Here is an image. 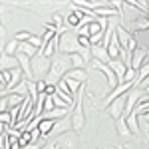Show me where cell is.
<instances>
[{
	"label": "cell",
	"instance_id": "obj_1",
	"mask_svg": "<svg viewBox=\"0 0 149 149\" xmlns=\"http://www.w3.org/2000/svg\"><path fill=\"white\" fill-rule=\"evenodd\" d=\"M111 93V88H109V84L105 80V76H103L100 70H90V78L88 81L84 84V103H88V105H92L95 109H100L97 105L100 102H105V97Z\"/></svg>",
	"mask_w": 149,
	"mask_h": 149
},
{
	"label": "cell",
	"instance_id": "obj_2",
	"mask_svg": "<svg viewBox=\"0 0 149 149\" xmlns=\"http://www.w3.org/2000/svg\"><path fill=\"white\" fill-rule=\"evenodd\" d=\"M70 70H74V64H72V56H64V54H58V56L52 58V70H50V76L52 80L60 81L64 80L70 74Z\"/></svg>",
	"mask_w": 149,
	"mask_h": 149
},
{
	"label": "cell",
	"instance_id": "obj_3",
	"mask_svg": "<svg viewBox=\"0 0 149 149\" xmlns=\"http://www.w3.org/2000/svg\"><path fill=\"white\" fill-rule=\"evenodd\" d=\"M80 40L78 34H74L72 30H68L66 34L60 36V44H58V52L64 54V56H74V54H80Z\"/></svg>",
	"mask_w": 149,
	"mask_h": 149
},
{
	"label": "cell",
	"instance_id": "obj_4",
	"mask_svg": "<svg viewBox=\"0 0 149 149\" xmlns=\"http://www.w3.org/2000/svg\"><path fill=\"white\" fill-rule=\"evenodd\" d=\"M72 123H74V131L81 133L86 127V115H84V88L81 92L76 95V105L72 109Z\"/></svg>",
	"mask_w": 149,
	"mask_h": 149
},
{
	"label": "cell",
	"instance_id": "obj_5",
	"mask_svg": "<svg viewBox=\"0 0 149 149\" xmlns=\"http://www.w3.org/2000/svg\"><path fill=\"white\" fill-rule=\"evenodd\" d=\"M50 70H52V60L50 58H44L42 54L36 56L32 60V72H34V80H46V76H50Z\"/></svg>",
	"mask_w": 149,
	"mask_h": 149
},
{
	"label": "cell",
	"instance_id": "obj_6",
	"mask_svg": "<svg viewBox=\"0 0 149 149\" xmlns=\"http://www.w3.org/2000/svg\"><path fill=\"white\" fill-rule=\"evenodd\" d=\"M115 36H117V40H119V44L121 48H125L129 54H133L135 52V48H137V42H135V38L133 34L123 28V24H119V26H115Z\"/></svg>",
	"mask_w": 149,
	"mask_h": 149
},
{
	"label": "cell",
	"instance_id": "obj_7",
	"mask_svg": "<svg viewBox=\"0 0 149 149\" xmlns=\"http://www.w3.org/2000/svg\"><path fill=\"white\" fill-rule=\"evenodd\" d=\"M58 149H80V143H78V133L76 131H70V133H64L56 139Z\"/></svg>",
	"mask_w": 149,
	"mask_h": 149
},
{
	"label": "cell",
	"instance_id": "obj_8",
	"mask_svg": "<svg viewBox=\"0 0 149 149\" xmlns=\"http://www.w3.org/2000/svg\"><path fill=\"white\" fill-rule=\"evenodd\" d=\"M145 58H147V50H145L143 46H137V48H135V52L131 54V64H129V68L135 70V72H139L141 66L145 64Z\"/></svg>",
	"mask_w": 149,
	"mask_h": 149
},
{
	"label": "cell",
	"instance_id": "obj_9",
	"mask_svg": "<svg viewBox=\"0 0 149 149\" xmlns=\"http://www.w3.org/2000/svg\"><path fill=\"white\" fill-rule=\"evenodd\" d=\"M107 66L113 70V74L117 76L119 84H125V76H127V70H129V66H127L125 62H121V60H109Z\"/></svg>",
	"mask_w": 149,
	"mask_h": 149
},
{
	"label": "cell",
	"instance_id": "obj_10",
	"mask_svg": "<svg viewBox=\"0 0 149 149\" xmlns=\"http://www.w3.org/2000/svg\"><path fill=\"white\" fill-rule=\"evenodd\" d=\"M70 131H74V123H72V113L68 117H64V119H60L56 121V127H54V131H52V135H64V133H70Z\"/></svg>",
	"mask_w": 149,
	"mask_h": 149
},
{
	"label": "cell",
	"instance_id": "obj_11",
	"mask_svg": "<svg viewBox=\"0 0 149 149\" xmlns=\"http://www.w3.org/2000/svg\"><path fill=\"white\" fill-rule=\"evenodd\" d=\"M18 64H20V70L24 72V76H26V80L28 81H36L34 80V72H32V60L30 58L22 56V54H18Z\"/></svg>",
	"mask_w": 149,
	"mask_h": 149
},
{
	"label": "cell",
	"instance_id": "obj_12",
	"mask_svg": "<svg viewBox=\"0 0 149 149\" xmlns=\"http://www.w3.org/2000/svg\"><path fill=\"white\" fill-rule=\"evenodd\" d=\"M92 60H97V62H103V64H109V52L107 48H103L102 44L100 46H92Z\"/></svg>",
	"mask_w": 149,
	"mask_h": 149
},
{
	"label": "cell",
	"instance_id": "obj_13",
	"mask_svg": "<svg viewBox=\"0 0 149 149\" xmlns=\"http://www.w3.org/2000/svg\"><path fill=\"white\" fill-rule=\"evenodd\" d=\"M56 86H58V93H60V97H64V100L74 107V105H76V100H74V95L70 93V88H68V84H66V80H60Z\"/></svg>",
	"mask_w": 149,
	"mask_h": 149
},
{
	"label": "cell",
	"instance_id": "obj_14",
	"mask_svg": "<svg viewBox=\"0 0 149 149\" xmlns=\"http://www.w3.org/2000/svg\"><path fill=\"white\" fill-rule=\"evenodd\" d=\"M115 129H117V135H119L121 139H125V141H127V139H131V135H133V133L129 131V125H127L125 117H121V119L115 121Z\"/></svg>",
	"mask_w": 149,
	"mask_h": 149
},
{
	"label": "cell",
	"instance_id": "obj_15",
	"mask_svg": "<svg viewBox=\"0 0 149 149\" xmlns=\"http://www.w3.org/2000/svg\"><path fill=\"white\" fill-rule=\"evenodd\" d=\"M129 30H131V34H133V32H139V30H141V32H143V30H149V20L145 16L139 14V18H135L133 22L129 24Z\"/></svg>",
	"mask_w": 149,
	"mask_h": 149
},
{
	"label": "cell",
	"instance_id": "obj_16",
	"mask_svg": "<svg viewBox=\"0 0 149 149\" xmlns=\"http://www.w3.org/2000/svg\"><path fill=\"white\" fill-rule=\"evenodd\" d=\"M20 54L26 56V58H30V60H34L36 56H40V50L34 48L30 42H24V44H20Z\"/></svg>",
	"mask_w": 149,
	"mask_h": 149
},
{
	"label": "cell",
	"instance_id": "obj_17",
	"mask_svg": "<svg viewBox=\"0 0 149 149\" xmlns=\"http://www.w3.org/2000/svg\"><path fill=\"white\" fill-rule=\"evenodd\" d=\"M127 119V125H129V131L133 133V135H141V127H139V115L137 113H131Z\"/></svg>",
	"mask_w": 149,
	"mask_h": 149
},
{
	"label": "cell",
	"instance_id": "obj_18",
	"mask_svg": "<svg viewBox=\"0 0 149 149\" xmlns=\"http://www.w3.org/2000/svg\"><path fill=\"white\" fill-rule=\"evenodd\" d=\"M81 16H84V14H81L80 10H74V12H70L68 20H66V22H68V26H70V28H80L81 24H84V20H81Z\"/></svg>",
	"mask_w": 149,
	"mask_h": 149
},
{
	"label": "cell",
	"instance_id": "obj_19",
	"mask_svg": "<svg viewBox=\"0 0 149 149\" xmlns=\"http://www.w3.org/2000/svg\"><path fill=\"white\" fill-rule=\"evenodd\" d=\"M54 127H56V121H52V119H42V121H40V125H38V129L42 131V135H44V137H48V135L54 131Z\"/></svg>",
	"mask_w": 149,
	"mask_h": 149
},
{
	"label": "cell",
	"instance_id": "obj_20",
	"mask_svg": "<svg viewBox=\"0 0 149 149\" xmlns=\"http://www.w3.org/2000/svg\"><path fill=\"white\" fill-rule=\"evenodd\" d=\"M129 6L135 8V10H141V16H145L149 10V0H129Z\"/></svg>",
	"mask_w": 149,
	"mask_h": 149
},
{
	"label": "cell",
	"instance_id": "obj_21",
	"mask_svg": "<svg viewBox=\"0 0 149 149\" xmlns=\"http://www.w3.org/2000/svg\"><path fill=\"white\" fill-rule=\"evenodd\" d=\"M147 78H149V62H147V64H143V66H141V70L137 72V80H135V86H139L141 81L147 80Z\"/></svg>",
	"mask_w": 149,
	"mask_h": 149
},
{
	"label": "cell",
	"instance_id": "obj_22",
	"mask_svg": "<svg viewBox=\"0 0 149 149\" xmlns=\"http://www.w3.org/2000/svg\"><path fill=\"white\" fill-rule=\"evenodd\" d=\"M72 64H74V70H86V66H88V62L80 54H74L72 56Z\"/></svg>",
	"mask_w": 149,
	"mask_h": 149
},
{
	"label": "cell",
	"instance_id": "obj_23",
	"mask_svg": "<svg viewBox=\"0 0 149 149\" xmlns=\"http://www.w3.org/2000/svg\"><path fill=\"white\" fill-rule=\"evenodd\" d=\"M52 24L56 26L58 30H62V28H66V20H64V16H62L60 12H54V16H52Z\"/></svg>",
	"mask_w": 149,
	"mask_h": 149
},
{
	"label": "cell",
	"instance_id": "obj_24",
	"mask_svg": "<svg viewBox=\"0 0 149 149\" xmlns=\"http://www.w3.org/2000/svg\"><path fill=\"white\" fill-rule=\"evenodd\" d=\"M52 100H54V105H56V107H62V109H70V107H72V105H70L64 97H60V93L52 95Z\"/></svg>",
	"mask_w": 149,
	"mask_h": 149
},
{
	"label": "cell",
	"instance_id": "obj_25",
	"mask_svg": "<svg viewBox=\"0 0 149 149\" xmlns=\"http://www.w3.org/2000/svg\"><path fill=\"white\" fill-rule=\"evenodd\" d=\"M32 32H18V34H14V40H18V42H20V44H24V42H30V40H32Z\"/></svg>",
	"mask_w": 149,
	"mask_h": 149
},
{
	"label": "cell",
	"instance_id": "obj_26",
	"mask_svg": "<svg viewBox=\"0 0 149 149\" xmlns=\"http://www.w3.org/2000/svg\"><path fill=\"white\" fill-rule=\"evenodd\" d=\"M36 88H38V93H44V92H46V88H48L46 80H40V81H36Z\"/></svg>",
	"mask_w": 149,
	"mask_h": 149
},
{
	"label": "cell",
	"instance_id": "obj_27",
	"mask_svg": "<svg viewBox=\"0 0 149 149\" xmlns=\"http://www.w3.org/2000/svg\"><path fill=\"white\" fill-rule=\"evenodd\" d=\"M137 88H141L143 92H149V78H147V80H143V81L137 86Z\"/></svg>",
	"mask_w": 149,
	"mask_h": 149
},
{
	"label": "cell",
	"instance_id": "obj_28",
	"mask_svg": "<svg viewBox=\"0 0 149 149\" xmlns=\"http://www.w3.org/2000/svg\"><path fill=\"white\" fill-rule=\"evenodd\" d=\"M103 149H119V145H113V143H105Z\"/></svg>",
	"mask_w": 149,
	"mask_h": 149
},
{
	"label": "cell",
	"instance_id": "obj_29",
	"mask_svg": "<svg viewBox=\"0 0 149 149\" xmlns=\"http://www.w3.org/2000/svg\"><path fill=\"white\" fill-rule=\"evenodd\" d=\"M143 143H145V145H147V149H149V139H143Z\"/></svg>",
	"mask_w": 149,
	"mask_h": 149
},
{
	"label": "cell",
	"instance_id": "obj_30",
	"mask_svg": "<svg viewBox=\"0 0 149 149\" xmlns=\"http://www.w3.org/2000/svg\"><path fill=\"white\" fill-rule=\"evenodd\" d=\"M141 117H145V119H147V123H149V113H145V115H141Z\"/></svg>",
	"mask_w": 149,
	"mask_h": 149
},
{
	"label": "cell",
	"instance_id": "obj_31",
	"mask_svg": "<svg viewBox=\"0 0 149 149\" xmlns=\"http://www.w3.org/2000/svg\"><path fill=\"white\" fill-rule=\"evenodd\" d=\"M145 18H147V20H149V10H147V14H145Z\"/></svg>",
	"mask_w": 149,
	"mask_h": 149
},
{
	"label": "cell",
	"instance_id": "obj_32",
	"mask_svg": "<svg viewBox=\"0 0 149 149\" xmlns=\"http://www.w3.org/2000/svg\"><path fill=\"white\" fill-rule=\"evenodd\" d=\"M97 149H103V147H97Z\"/></svg>",
	"mask_w": 149,
	"mask_h": 149
}]
</instances>
